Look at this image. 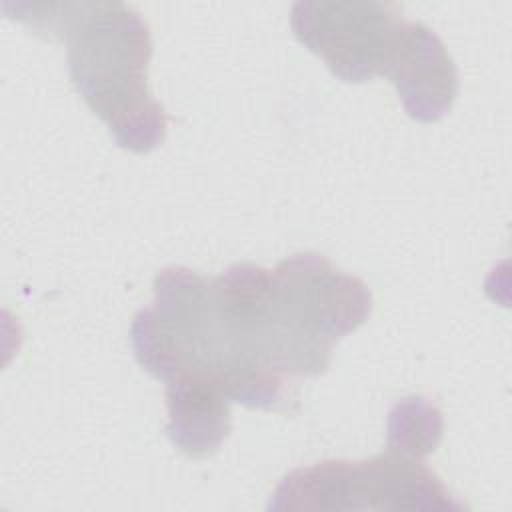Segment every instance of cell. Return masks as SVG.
<instances>
[{"mask_svg": "<svg viewBox=\"0 0 512 512\" xmlns=\"http://www.w3.org/2000/svg\"><path fill=\"white\" fill-rule=\"evenodd\" d=\"M10 18L68 46L70 80L114 142L146 154L166 138V112L148 86L150 28L124 2H2Z\"/></svg>", "mask_w": 512, "mask_h": 512, "instance_id": "1", "label": "cell"}, {"mask_svg": "<svg viewBox=\"0 0 512 512\" xmlns=\"http://www.w3.org/2000/svg\"><path fill=\"white\" fill-rule=\"evenodd\" d=\"M372 312V292L358 276L316 252L284 258L270 270L266 318L290 366L304 378L328 370L332 348Z\"/></svg>", "mask_w": 512, "mask_h": 512, "instance_id": "2", "label": "cell"}, {"mask_svg": "<svg viewBox=\"0 0 512 512\" xmlns=\"http://www.w3.org/2000/svg\"><path fill=\"white\" fill-rule=\"evenodd\" d=\"M268 510H464L444 482L416 458L386 446L366 460H324L288 472Z\"/></svg>", "mask_w": 512, "mask_h": 512, "instance_id": "3", "label": "cell"}, {"mask_svg": "<svg viewBox=\"0 0 512 512\" xmlns=\"http://www.w3.org/2000/svg\"><path fill=\"white\" fill-rule=\"evenodd\" d=\"M404 22L398 6L374 0H300L290 10L296 40L348 84L384 76Z\"/></svg>", "mask_w": 512, "mask_h": 512, "instance_id": "4", "label": "cell"}, {"mask_svg": "<svg viewBox=\"0 0 512 512\" xmlns=\"http://www.w3.org/2000/svg\"><path fill=\"white\" fill-rule=\"evenodd\" d=\"M384 76L412 120H442L458 96V70L440 36L418 20H406Z\"/></svg>", "mask_w": 512, "mask_h": 512, "instance_id": "5", "label": "cell"}, {"mask_svg": "<svg viewBox=\"0 0 512 512\" xmlns=\"http://www.w3.org/2000/svg\"><path fill=\"white\" fill-rule=\"evenodd\" d=\"M166 384L168 440L188 458L216 454L230 434V400L208 380L174 378Z\"/></svg>", "mask_w": 512, "mask_h": 512, "instance_id": "6", "label": "cell"}, {"mask_svg": "<svg viewBox=\"0 0 512 512\" xmlns=\"http://www.w3.org/2000/svg\"><path fill=\"white\" fill-rule=\"evenodd\" d=\"M442 428V412L424 396H410L398 402L388 414L386 446L426 458L440 444Z\"/></svg>", "mask_w": 512, "mask_h": 512, "instance_id": "7", "label": "cell"}]
</instances>
